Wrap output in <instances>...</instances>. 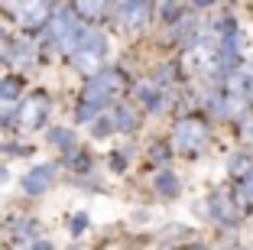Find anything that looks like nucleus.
<instances>
[{
  "mask_svg": "<svg viewBox=\"0 0 253 250\" xmlns=\"http://www.w3.org/2000/svg\"><path fill=\"white\" fill-rule=\"evenodd\" d=\"M101 55H104V39L94 36V33H88V39H84L78 49H72V62L82 72H94L97 65H101Z\"/></svg>",
  "mask_w": 253,
  "mask_h": 250,
  "instance_id": "3",
  "label": "nucleus"
},
{
  "mask_svg": "<svg viewBox=\"0 0 253 250\" xmlns=\"http://www.w3.org/2000/svg\"><path fill=\"white\" fill-rule=\"evenodd\" d=\"M20 7H16V16H20L23 26H39V23L49 16V7H45V0H16Z\"/></svg>",
  "mask_w": 253,
  "mask_h": 250,
  "instance_id": "4",
  "label": "nucleus"
},
{
  "mask_svg": "<svg viewBox=\"0 0 253 250\" xmlns=\"http://www.w3.org/2000/svg\"><path fill=\"white\" fill-rule=\"evenodd\" d=\"M156 185L163 189V195H172V192H175V179H172L169 172H163V176H156Z\"/></svg>",
  "mask_w": 253,
  "mask_h": 250,
  "instance_id": "10",
  "label": "nucleus"
},
{
  "mask_svg": "<svg viewBox=\"0 0 253 250\" xmlns=\"http://www.w3.org/2000/svg\"><path fill=\"white\" fill-rule=\"evenodd\" d=\"M250 95H253V78H250Z\"/></svg>",
  "mask_w": 253,
  "mask_h": 250,
  "instance_id": "16",
  "label": "nucleus"
},
{
  "mask_svg": "<svg viewBox=\"0 0 253 250\" xmlns=\"http://www.w3.org/2000/svg\"><path fill=\"white\" fill-rule=\"evenodd\" d=\"M117 127H120V130H133V127H136V114L130 107H124L117 114Z\"/></svg>",
  "mask_w": 253,
  "mask_h": 250,
  "instance_id": "9",
  "label": "nucleus"
},
{
  "mask_svg": "<svg viewBox=\"0 0 253 250\" xmlns=\"http://www.w3.org/2000/svg\"><path fill=\"white\" fill-rule=\"evenodd\" d=\"M120 3H130V0H120Z\"/></svg>",
  "mask_w": 253,
  "mask_h": 250,
  "instance_id": "17",
  "label": "nucleus"
},
{
  "mask_svg": "<svg viewBox=\"0 0 253 250\" xmlns=\"http://www.w3.org/2000/svg\"><path fill=\"white\" fill-rule=\"evenodd\" d=\"M72 133H65V130H55L52 133V143H59V147H72V140H68Z\"/></svg>",
  "mask_w": 253,
  "mask_h": 250,
  "instance_id": "12",
  "label": "nucleus"
},
{
  "mask_svg": "<svg viewBox=\"0 0 253 250\" xmlns=\"http://www.w3.org/2000/svg\"><path fill=\"white\" fill-rule=\"evenodd\" d=\"M3 49H7V43H3V33H0V59H3Z\"/></svg>",
  "mask_w": 253,
  "mask_h": 250,
  "instance_id": "13",
  "label": "nucleus"
},
{
  "mask_svg": "<svg viewBox=\"0 0 253 250\" xmlns=\"http://www.w3.org/2000/svg\"><path fill=\"white\" fill-rule=\"evenodd\" d=\"M42 114H45V98L36 95V98H30V101L23 104L20 120H23V127H36L39 120H42Z\"/></svg>",
  "mask_w": 253,
  "mask_h": 250,
  "instance_id": "6",
  "label": "nucleus"
},
{
  "mask_svg": "<svg viewBox=\"0 0 253 250\" xmlns=\"http://www.w3.org/2000/svg\"><path fill=\"white\" fill-rule=\"evenodd\" d=\"M195 3H198V7H208V3H214V0H195Z\"/></svg>",
  "mask_w": 253,
  "mask_h": 250,
  "instance_id": "14",
  "label": "nucleus"
},
{
  "mask_svg": "<svg viewBox=\"0 0 253 250\" xmlns=\"http://www.w3.org/2000/svg\"><path fill=\"white\" fill-rule=\"evenodd\" d=\"M146 16H149V3L146 0H130V3L124 7V16H120V20H124L126 26H143Z\"/></svg>",
  "mask_w": 253,
  "mask_h": 250,
  "instance_id": "7",
  "label": "nucleus"
},
{
  "mask_svg": "<svg viewBox=\"0 0 253 250\" xmlns=\"http://www.w3.org/2000/svg\"><path fill=\"white\" fill-rule=\"evenodd\" d=\"M117 88H120V72H104L94 85H88V91H84V98H82V114H78V120H91L101 107H107V101L117 95Z\"/></svg>",
  "mask_w": 253,
  "mask_h": 250,
  "instance_id": "1",
  "label": "nucleus"
},
{
  "mask_svg": "<svg viewBox=\"0 0 253 250\" xmlns=\"http://www.w3.org/2000/svg\"><path fill=\"white\" fill-rule=\"evenodd\" d=\"M175 143H179V150H185V153H195V150H201L205 143H208V130H205L201 120L185 117V120H179V127H175Z\"/></svg>",
  "mask_w": 253,
  "mask_h": 250,
  "instance_id": "2",
  "label": "nucleus"
},
{
  "mask_svg": "<svg viewBox=\"0 0 253 250\" xmlns=\"http://www.w3.org/2000/svg\"><path fill=\"white\" fill-rule=\"evenodd\" d=\"M75 10L88 20H97V16H104V0H75Z\"/></svg>",
  "mask_w": 253,
  "mask_h": 250,
  "instance_id": "8",
  "label": "nucleus"
},
{
  "mask_svg": "<svg viewBox=\"0 0 253 250\" xmlns=\"http://www.w3.org/2000/svg\"><path fill=\"white\" fill-rule=\"evenodd\" d=\"M52 179H55V169H52V166H36L30 176L23 179V189L30 192V195H39V192L49 189V182H52Z\"/></svg>",
  "mask_w": 253,
  "mask_h": 250,
  "instance_id": "5",
  "label": "nucleus"
},
{
  "mask_svg": "<svg viewBox=\"0 0 253 250\" xmlns=\"http://www.w3.org/2000/svg\"><path fill=\"white\" fill-rule=\"evenodd\" d=\"M0 182H7V169H0Z\"/></svg>",
  "mask_w": 253,
  "mask_h": 250,
  "instance_id": "15",
  "label": "nucleus"
},
{
  "mask_svg": "<svg viewBox=\"0 0 253 250\" xmlns=\"http://www.w3.org/2000/svg\"><path fill=\"white\" fill-rule=\"evenodd\" d=\"M16 91H20V88H16L13 78H3V81H0V98H16Z\"/></svg>",
  "mask_w": 253,
  "mask_h": 250,
  "instance_id": "11",
  "label": "nucleus"
}]
</instances>
